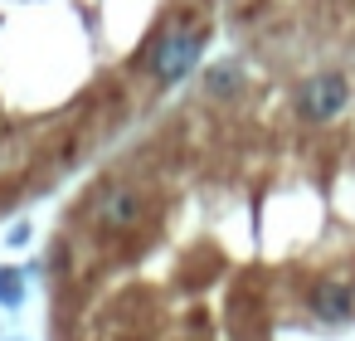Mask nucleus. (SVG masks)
Masks as SVG:
<instances>
[{
  "mask_svg": "<svg viewBox=\"0 0 355 341\" xmlns=\"http://www.w3.org/2000/svg\"><path fill=\"white\" fill-rule=\"evenodd\" d=\"M345 103H350V83H345L340 74H316V78H306V83H302V98H297V108H302L306 122H331V117L345 113Z\"/></svg>",
  "mask_w": 355,
  "mask_h": 341,
  "instance_id": "f03ea898",
  "label": "nucleus"
},
{
  "mask_svg": "<svg viewBox=\"0 0 355 341\" xmlns=\"http://www.w3.org/2000/svg\"><path fill=\"white\" fill-rule=\"evenodd\" d=\"M20 273L15 268H0V302H6V307H20Z\"/></svg>",
  "mask_w": 355,
  "mask_h": 341,
  "instance_id": "423d86ee",
  "label": "nucleus"
},
{
  "mask_svg": "<svg viewBox=\"0 0 355 341\" xmlns=\"http://www.w3.org/2000/svg\"><path fill=\"white\" fill-rule=\"evenodd\" d=\"M93 219H98V229L122 234V229H132L141 219V195L127 190V185H107V190L93 195Z\"/></svg>",
  "mask_w": 355,
  "mask_h": 341,
  "instance_id": "7ed1b4c3",
  "label": "nucleus"
},
{
  "mask_svg": "<svg viewBox=\"0 0 355 341\" xmlns=\"http://www.w3.org/2000/svg\"><path fill=\"white\" fill-rule=\"evenodd\" d=\"M311 312H316L321 322H340V317L350 312V288H345V283H331V278L316 283V288H311Z\"/></svg>",
  "mask_w": 355,
  "mask_h": 341,
  "instance_id": "20e7f679",
  "label": "nucleus"
},
{
  "mask_svg": "<svg viewBox=\"0 0 355 341\" xmlns=\"http://www.w3.org/2000/svg\"><path fill=\"white\" fill-rule=\"evenodd\" d=\"M200 30H190V25H171V30H161V40L151 44V74H156V83H180V78H190V69H195V59H200Z\"/></svg>",
  "mask_w": 355,
  "mask_h": 341,
  "instance_id": "f257e3e1",
  "label": "nucleus"
},
{
  "mask_svg": "<svg viewBox=\"0 0 355 341\" xmlns=\"http://www.w3.org/2000/svg\"><path fill=\"white\" fill-rule=\"evenodd\" d=\"M239 88H243V78H239V69H234V64L209 69V93H214V98H234Z\"/></svg>",
  "mask_w": 355,
  "mask_h": 341,
  "instance_id": "39448f33",
  "label": "nucleus"
}]
</instances>
